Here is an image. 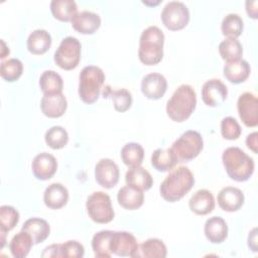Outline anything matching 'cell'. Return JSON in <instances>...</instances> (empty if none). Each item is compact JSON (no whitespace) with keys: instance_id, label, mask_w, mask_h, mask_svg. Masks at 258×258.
I'll use <instances>...</instances> for the list:
<instances>
[{"instance_id":"cell-1","label":"cell","mask_w":258,"mask_h":258,"mask_svg":"<svg viewBox=\"0 0 258 258\" xmlns=\"http://www.w3.org/2000/svg\"><path fill=\"white\" fill-rule=\"evenodd\" d=\"M195 177L186 166L171 169L159 186L160 196L169 203H174L183 198L194 186Z\"/></svg>"},{"instance_id":"cell-2","label":"cell","mask_w":258,"mask_h":258,"mask_svg":"<svg viewBox=\"0 0 258 258\" xmlns=\"http://www.w3.org/2000/svg\"><path fill=\"white\" fill-rule=\"evenodd\" d=\"M163 43L164 34L159 27L151 25L145 28L139 39L138 57L140 61L145 66H154L161 61L163 57Z\"/></svg>"},{"instance_id":"cell-3","label":"cell","mask_w":258,"mask_h":258,"mask_svg":"<svg viewBox=\"0 0 258 258\" xmlns=\"http://www.w3.org/2000/svg\"><path fill=\"white\" fill-rule=\"evenodd\" d=\"M197 94L189 85H180L166 103L167 116L174 122L185 121L195 111Z\"/></svg>"},{"instance_id":"cell-4","label":"cell","mask_w":258,"mask_h":258,"mask_svg":"<svg viewBox=\"0 0 258 258\" xmlns=\"http://www.w3.org/2000/svg\"><path fill=\"white\" fill-rule=\"evenodd\" d=\"M222 160L229 177L236 181L248 180L254 172V160L239 147H228L223 151Z\"/></svg>"},{"instance_id":"cell-5","label":"cell","mask_w":258,"mask_h":258,"mask_svg":"<svg viewBox=\"0 0 258 258\" xmlns=\"http://www.w3.org/2000/svg\"><path fill=\"white\" fill-rule=\"evenodd\" d=\"M105 82L103 70L96 66L85 67L79 75V96L86 104L95 103Z\"/></svg>"},{"instance_id":"cell-6","label":"cell","mask_w":258,"mask_h":258,"mask_svg":"<svg viewBox=\"0 0 258 258\" xmlns=\"http://www.w3.org/2000/svg\"><path fill=\"white\" fill-rule=\"evenodd\" d=\"M204 147L202 135L195 130L183 132L170 147L178 162H187L196 158Z\"/></svg>"},{"instance_id":"cell-7","label":"cell","mask_w":258,"mask_h":258,"mask_svg":"<svg viewBox=\"0 0 258 258\" xmlns=\"http://www.w3.org/2000/svg\"><path fill=\"white\" fill-rule=\"evenodd\" d=\"M86 209L92 221L98 224L110 223L115 216L111 199L104 191H94L86 202Z\"/></svg>"},{"instance_id":"cell-8","label":"cell","mask_w":258,"mask_h":258,"mask_svg":"<svg viewBox=\"0 0 258 258\" xmlns=\"http://www.w3.org/2000/svg\"><path fill=\"white\" fill-rule=\"evenodd\" d=\"M81 42L74 36L64 37L56 48L53 59L62 70L71 71L78 67L81 59Z\"/></svg>"},{"instance_id":"cell-9","label":"cell","mask_w":258,"mask_h":258,"mask_svg":"<svg viewBox=\"0 0 258 258\" xmlns=\"http://www.w3.org/2000/svg\"><path fill=\"white\" fill-rule=\"evenodd\" d=\"M161 20L167 29L172 31L180 30L189 21V10L180 1H170L162 9Z\"/></svg>"},{"instance_id":"cell-10","label":"cell","mask_w":258,"mask_h":258,"mask_svg":"<svg viewBox=\"0 0 258 258\" xmlns=\"http://www.w3.org/2000/svg\"><path fill=\"white\" fill-rule=\"evenodd\" d=\"M138 243L133 234L126 231H114L110 241L111 253L121 257H135Z\"/></svg>"},{"instance_id":"cell-11","label":"cell","mask_w":258,"mask_h":258,"mask_svg":"<svg viewBox=\"0 0 258 258\" xmlns=\"http://www.w3.org/2000/svg\"><path fill=\"white\" fill-rule=\"evenodd\" d=\"M237 109L245 126L256 127L258 125V100L253 93L241 94L237 101Z\"/></svg>"},{"instance_id":"cell-12","label":"cell","mask_w":258,"mask_h":258,"mask_svg":"<svg viewBox=\"0 0 258 258\" xmlns=\"http://www.w3.org/2000/svg\"><path fill=\"white\" fill-rule=\"evenodd\" d=\"M118 165L110 158H102L95 166V179L104 188H112L119 181Z\"/></svg>"},{"instance_id":"cell-13","label":"cell","mask_w":258,"mask_h":258,"mask_svg":"<svg viewBox=\"0 0 258 258\" xmlns=\"http://www.w3.org/2000/svg\"><path fill=\"white\" fill-rule=\"evenodd\" d=\"M228 97L227 86L219 79H211L202 87V99L209 107L223 104Z\"/></svg>"},{"instance_id":"cell-14","label":"cell","mask_w":258,"mask_h":258,"mask_svg":"<svg viewBox=\"0 0 258 258\" xmlns=\"http://www.w3.org/2000/svg\"><path fill=\"white\" fill-rule=\"evenodd\" d=\"M167 81L159 73H150L141 81V92L150 100L160 99L166 92Z\"/></svg>"},{"instance_id":"cell-15","label":"cell","mask_w":258,"mask_h":258,"mask_svg":"<svg viewBox=\"0 0 258 258\" xmlns=\"http://www.w3.org/2000/svg\"><path fill=\"white\" fill-rule=\"evenodd\" d=\"M33 175L40 180H47L51 178L57 169V161L55 157L47 152L37 154L31 163Z\"/></svg>"},{"instance_id":"cell-16","label":"cell","mask_w":258,"mask_h":258,"mask_svg":"<svg viewBox=\"0 0 258 258\" xmlns=\"http://www.w3.org/2000/svg\"><path fill=\"white\" fill-rule=\"evenodd\" d=\"M243 191L235 186L223 187L218 194V204L225 212H236L244 204Z\"/></svg>"},{"instance_id":"cell-17","label":"cell","mask_w":258,"mask_h":258,"mask_svg":"<svg viewBox=\"0 0 258 258\" xmlns=\"http://www.w3.org/2000/svg\"><path fill=\"white\" fill-rule=\"evenodd\" d=\"M68 107V102L62 93L43 95L40 101V109L44 116L48 118L61 117Z\"/></svg>"},{"instance_id":"cell-18","label":"cell","mask_w":258,"mask_h":258,"mask_svg":"<svg viewBox=\"0 0 258 258\" xmlns=\"http://www.w3.org/2000/svg\"><path fill=\"white\" fill-rule=\"evenodd\" d=\"M71 22L73 28L78 32L82 34H93L101 25V17L93 11L84 10L78 12Z\"/></svg>"},{"instance_id":"cell-19","label":"cell","mask_w":258,"mask_h":258,"mask_svg":"<svg viewBox=\"0 0 258 258\" xmlns=\"http://www.w3.org/2000/svg\"><path fill=\"white\" fill-rule=\"evenodd\" d=\"M69 201L68 188L58 182L49 184L43 192L44 205L53 210H57L67 205Z\"/></svg>"},{"instance_id":"cell-20","label":"cell","mask_w":258,"mask_h":258,"mask_svg":"<svg viewBox=\"0 0 258 258\" xmlns=\"http://www.w3.org/2000/svg\"><path fill=\"white\" fill-rule=\"evenodd\" d=\"M188 207L192 213L200 216L210 214L215 208V199L208 189L197 190L188 201Z\"/></svg>"},{"instance_id":"cell-21","label":"cell","mask_w":258,"mask_h":258,"mask_svg":"<svg viewBox=\"0 0 258 258\" xmlns=\"http://www.w3.org/2000/svg\"><path fill=\"white\" fill-rule=\"evenodd\" d=\"M204 232L211 243L220 244L224 242L228 236V226L223 218L214 216L206 221Z\"/></svg>"},{"instance_id":"cell-22","label":"cell","mask_w":258,"mask_h":258,"mask_svg":"<svg viewBox=\"0 0 258 258\" xmlns=\"http://www.w3.org/2000/svg\"><path fill=\"white\" fill-rule=\"evenodd\" d=\"M117 201L126 210H136L143 205L144 194L142 190L127 184L118 190Z\"/></svg>"},{"instance_id":"cell-23","label":"cell","mask_w":258,"mask_h":258,"mask_svg":"<svg viewBox=\"0 0 258 258\" xmlns=\"http://www.w3.org/2000/svg\"><path fill=\"white\" fill-rule=\"evenodd\" d=\"M250 72V64L245 59L226 62L223 69L225 78L233 84H241L245 82L248 79Z\"/></svg>"},{"instance_id":"cell-24","label":"cell","mask_w":258,"mask_h":258,"mask_svg":"<svg viewBox=\"0 0 258 258\" xmlns=\"http://www.w3.org/2000/svg\"><path fill=\"white\" fill-rule=\"evenodd\" d=\"M21 230L27 232L34 244H39L47 239L50 233V227L48 223L40 218H30L26 220Z\"/></svg>"},{"instance_id":"cell-25","label":"cell","mask_w":258,"mask_h":258,"mask_svg":"<svg viewBox=\"0 0 258 258\" xmlns=\"http://www.w3.org/2000/svg\"><path fill=\"white\" fill-rule=\"evenodd\" d=\"M125 180L128 185L134 186L142 191L148 190L153 184L151 174L141 166L130 167L125 174Z\"/></svg>"},{"instance_id":"cell-26","label":"cell","mask_w":258,"mask_h":258,"mask_svg":"<svg viewBox=\"0 0 258 258\" xmlns=\"http://www.w3.org/2000/svg\"><path fill=\"white\" fill-rule=\"evenodd\" d=\"M51 45V36L44 29H35L27 37L26 46L32 54H43Z\"/></svg>"},{"instance_id":"cell-27","label":"cell","mask_w":258,"mask_h":258,"mask_svg":"<svg viewBox=\"0 0 258 258\" xmlns=\"http://www.w3.org/2000/svg\"><path fill=\"white\" fill-rule=\"evenodd\" d=\"M177 162V158L171 148H157L151 155V165L161 172L171 170Z\"/></svg>"},{"instance_id":"cell-28","label":"cell","mask_w":258,"mask_h":258,"mask_svg":"<svg viewBox=\"0 0 258 258\" xmlns=\"http://www.w3.org/2000/svg\"><path fill=\"white\" fill-rule=\"evenodd\" d=\"M166 254L167 249L165 244L157 238H150L138 246L135 257L164 258L166 257Z\"/></svg>"},{"instance_id":"cell-29","label":"cell","mask_w":258,"mask_h":258,"mask_svg":"<svg viewBox=\"0 0 258 258\" xmlns=\"http://www.w3.org/2000/svg\"><path fill=\"white\" fill-rule=\"evenodd\" d=\"M33 244L31 236L27 232L21 230L12 237L9 243V250L13 257L24 258L30 252Z\"/></svg>"},{"instance_id":"cell-30","label":"cell","mask_w":258,"mask_h":258,"mask_svg":"<svg viewBox=\"0 0 258 258\" xmlns=\"http://www.w3.org/2000/svg\"><path fill=\"white\" fill-rule=\"evenodd\" d=\"M50 11L54 18L60 21H72L78 13V6L74 0H52Z\"/></svg>"},{"instance_id":"cell-31","label":"cell","mask_w":258,"mask_h":258,"mask_svg":"<svg viewBox=\"0 0 258 258\" xmlns=\"http://www.w3.org/2000/svg\"><path fill=\"white\" fill-rule=\"evenodd\" d=\"M39 87L43 95L58 94L62 93L63 82L56 72L48 70L41 74L39 78Z\"/></svg>"},{"instance_id":"cell-32","label":"cell","mask_w":258,"mask_h":258,"mask_svg":"<svg viewBox=\"0 0 258 258\" xmlns=\"http://www.w3.org/2000/svg\"><path fill=\"white\" fill-rule=\"evenodd\" d=\"M114 231L102 230L97 232L92 239V248L96 257L109 258L112 253L110 250V241Z\"/></svg>"},{"instance_id":"cell-33","label":"cell","mask_w":258,"mask_h":258,"mask_svg":"<svg viewBox=\"0 0 258 258\" xmlns=\"http://www.w3.org/2000/svg\"><path fill=\"white\" fill-rule=\"evenodd\" d=\"M121 158L128 167L140 166L144 158V149L139 143L129 142L121 149Z\"/></svg>"},{"instance_id":"cell-34","label":"cell","mask_w":258,"mask_h":258,"mask_svg":"<svg viewBox=\"0 0 258 258\" xmlns=\"http://www.w3.org/2000/svg\"><path fill=\"white\" fill-rule=\"evenodd\" d=\"M219 52L226 62L236 61L241 59L243 54V46L237 38L227 37L219 44Z\"/></svg>"},{"instance_id":"cell-35","label":"cell","mask_w":258,"mask_h":258,"mask_svg":"<svg viewBox=\"0 0 258 258\" xmlns=\"http://www.w3.org/2000/svg\"><path fill=\"white\" fill-rule=\"evenodd\" d=\"M244 28V22L237 13L227 14L221 24L222 33L229 38H237L241 35Z\"/></svg>"},{"instance_id":"cell-36","label":"cell","mask_w":258,"mask_h":258,"mask_svg":"<svg viewBox=\"0 0 258 258\" xmlns=\"http://www.w3.org/2000/svg\"><path fill=\"white\" fill-rule=\"evenodd\" d=\"M104 97L111 98V100L113 101L114 109L118 112H125L132 105V95L128 90L124 88L112 91L108 87L107 92H104Z\"/></svg>"},{"instance_id":"cell-37","label":"cell","mask_w":258,"mask_h":258,"mask_svg":"<svg viewBox=\"0 0 258 258\" xmlns=\"http://www.w3.org/2000/svg\"><path fill=\"white\" fill-rule=\"evenodd\" d=\"M23 73V63L18 58H9L1 62L0 75L7 82L17 81Z\"/></svg>"},{"instance_id":"cell-38","label":"cell","mask_w":258,"mask_h":258,"mask_svg":"<svg viewBox=\"0 0 258 258\" xmlns=\"http://www.w3.org/2000/svg\"><path fill=\"white\" fill-rule=\"evenodd\" d=\"M44 140L50 148L60 149L67 145L69 134L61 126H52L45 132Z\"/></svg>"},{"instance_id":"cell-39","label":"cell","mask_w":258,"mask_h":258,"mask_svg":"<svg viewBox=\"0 0 258 258\" xmlns=\"http://www.w3.org/2000/svg\"><path fill=\"white\" fill-rule=\"evenodd\" d=\"M19 213L18 211L8 205L0 207V231L8 233L18 224Z\"/></svg>"},{"instance_id":"cell-40","label":"cell","mask_w":258,"mask_h":258,"mask_svg":"<svg viewBox=\"0 0 258 258\" xmlns=\"http://www.w3.org/2000/svg\"><path fill=\"white\" fill-rule=\"evenodd\" d=\"M241 126L233 117H225L221 121V134L225 139L236 140L241 135Z\"/></svg>"},{"instance_id":"cell-41","label":"cell","mask_w":258,"mask_h":258,"mask_svg":"<svg viewBox=\"0 0 258 258\" xmlns=\"http://www.w3.org/2000/svg\"><path fill=\"white\" fill-rule=\"evenodd\" d=\"M60 253L61 257L66 258H82L85 254V248L80 242L70 240L60 244Z\"/></svg>"},{"instance_id":"cell-42","label":"cell","mask_w":258,"mask_h":258,"mask_svg":"<svg viewBox=\"0 0 258 258\" xmlns=\"http://www.w3.org/2000/svg\"><path fill=\"white\" fill-rule=\"evenodd\" d=\"M42 257H52V258H60V244H52L44 248L43 252L41 253Z\"/></svg>"},{"instance_id":"cell-43","label":"cell","mask_w":258,"mask_h":258,"mask_svg":"<svg viewBox=\"0 0 258 258\" xmlns=\"http://www.w3.org/2000/svg\"><path fill=\"white\" fill-rule=\"evenodd\" d=\"M245 4H246V11H247L248 15L253 19H257V17H258V9H257L258 2L256 0H247Z\"/></svg>"},{"instance_id":"cell-44","label":"cell","mask_w":258,"mask_h":258,"mask_svg":"<svg viewBox=\"0 0 258 258\" xmlns=\"http://www.w3.org/2000/svg\"><path fill=\"white\" fill-rule=\"evenodd\" d=\"M257 132H252L250 134H248V136L246 137V145L249 149H251L254 153L258 152V144H257Z\"/></svg>"},{"instance_id":"cell-45","label":"cell","mask_w":258,"mask_h":258,"mask_svg":"<svg viewBox=\"0 0 258 258\" xmlns=\"http://www.w3.org/2000/svg\"><path fill=\"white\" fill-rule=\"evenodd\" d=\"M248 247H249L253 252H257V251H258L257 228H253V229L249 232V236H248Z\"/></svg>"},{"instance_id":"cell-46","label":"cell","mask_w":258,"mask_h":258,"mask_svg":"<svg viewBox=\"0 0 258 258\" xmlns=\"http://www.w3.org/2000/svg\"><path fill=\"white\" fill-rule=\"evenodd\" d=\"M143 3L144 4H146V5H157V4H159L160 3V1L158 0V1H156V2H148V1H143Z\"/></svg>"}]
</instances>
